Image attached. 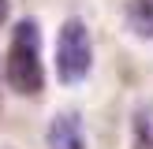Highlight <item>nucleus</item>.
Returning a JSON list of instances; mask_svg holds the SVG:
<instances>
[{"instance_id": "nucleus-1", "label": "nucleus", "mask_w": 153, "mask_h": 149, "mask_svg": "<svg viewBox=\"0 0 153 149\" xmlns=\"http://www.w3.org/2000/svg\"><path fill=\"white\" fill-rule=\"evenodd\" d=\"M4 78L19 97H34L45 86V67H41V26L34 19L15 22L11 30V49H7Z\"/></svg>"}, {"instance_id": "nucleus-2", "label": "nucleus", "mask_w": 153, "mask_h": 149, "mask_svg": "<svg viewBox=\"0 0 153 149\" xmlns=\"http://www.w3.org/2000/svg\"><path fill=\"white\" fill-rule=\"evenodd\" d=\"M94 67V37L82 19H67L56 34V74L67 86H79Z\"/></svg>"}, {"instance_id": "nucleus-3", "label": "nucleus", "mask_w": 153, "mask_h": 149, "mask_svg": "<svg viewBox=\"0 0 153 149\" xmlns=\"http://www.w3.org/2000/svg\"><path fill=\"white\" fill-rule=\"evenodd\" d=\"M49 149H86V138H82V119L75 112H60V116L49 119Z\"/></svg>"}, {"instance_id": "nucleus-4", "label": "nucleus", "mask_w": 153, "mask_h": 149, "mask_svg": "<svg viewBox=\"0 0 153 149\" xmlns=\"http://www.w3.org/2000/svg\"><path fill=\"white\" fill-rule=\"evenodd\" d=\"M127 26L138 37H153V0H127Z\"/></svg>"}, {"instance_id": "nucleus-5", "label": "nucleus", "mask_w": 153, "mask_h": 149, "mask_svg": "<svg viewBox=\"0 0 153 149\" xmlns=\"http://www.w3.org/2000/svg\"><path fill=\"white\" fill-rule=\"evenodd\" d=\"M153 145V123H149V108L134 116V149H149Z\"/></svg>"}, {"instance_id": "nucleus-6", "label": "nucleus", "mask_w": 153, "mask_h": 149, "mask_svg": "<svg viewBox=\"0 0 153 149\" xmlns=\"http://www.w3.org/2000/svg\"><path fill=\"white\" fill-rule=\"evenodd\" d=\"M7 11H11V0H0V22L7 19Z\"/></svg>"}]
</instances>
